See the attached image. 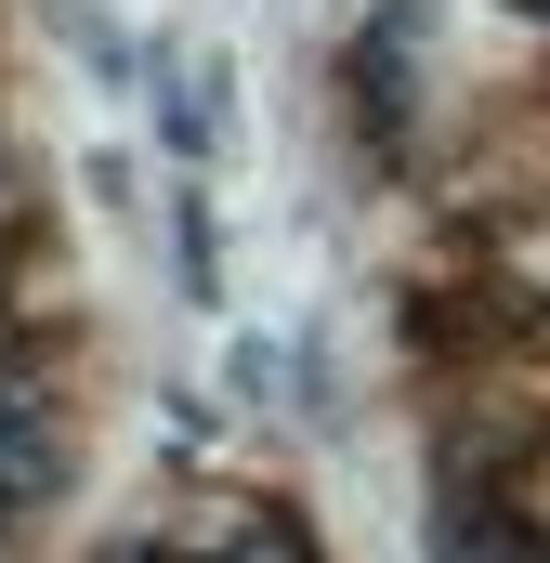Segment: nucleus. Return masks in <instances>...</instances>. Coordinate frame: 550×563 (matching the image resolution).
Wrapping results in <instances>:
<instances>
[{
    "mask_svg": "<svg viewBox=\"0 0 550 563\" xmlns=\"http://www.w3.org/2000/svg\"><path fill=\"white\" fill-rule=\"evenodd\" d=\"M432 563H550V538L512 511V498H446V525H432Z\"/></svg>",
    "mask_w": 550,
    "mask_h": 563,
    "instance_id": "f257e3e1",
    "label": "nucleus"
}]
</instances>
